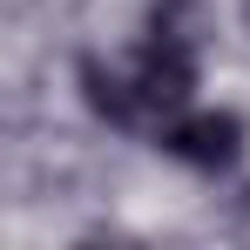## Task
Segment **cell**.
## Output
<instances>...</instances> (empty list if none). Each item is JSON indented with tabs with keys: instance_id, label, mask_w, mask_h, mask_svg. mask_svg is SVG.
I'll return each mask as SVG.
<instances>
[{
	"instance_id": "6da1fadb",
	"label": "cell",
	"mask_w": 250,
	"mask_h": 250,
	"mask_svg": "<svg viewBox=\"0 0 250 250\" xmlns=\"http://www.w3.org/2000/svg\"><path fill=\"white\" fill-rule=\"evenodd\" d=\"M163 149L176 156V163L216 176V169H230L237 156H244V122H237L230 108H196V115L163 122Z\"/></svg>"
},
{
	"instance_id": "7a4b0ae2",
	"label": "cell",
	"mask_w": 250,
	"mask_h": 250,
	"mask_svg": "<svg viewBox=\"0 0 250 250\" xmlns=\"http://www.w3.org/2000/svg\"><path fill=\"white\" fill-rule=\"evenodd\" d=\"M82 95H88V108H95L102 122H115V128H135V122H142V102H135V82H128L122 68H102L95 54L82 61Z\"/></svg>"
},
{
	"instance_id": "3957f363",
	"label": "cell",
	"mask_w": 250,
	"mask_h": 250,
	"mask_svg": "<svg viewBox=\"0 0 250 250\" xmlns=\"http://www.w3.org/2000/svg\"><path fill=\"white\" fill-rule=\"evenodd\" d=\"M244 21H250V0H244Z\"/></svg>"
}]
</instances>
